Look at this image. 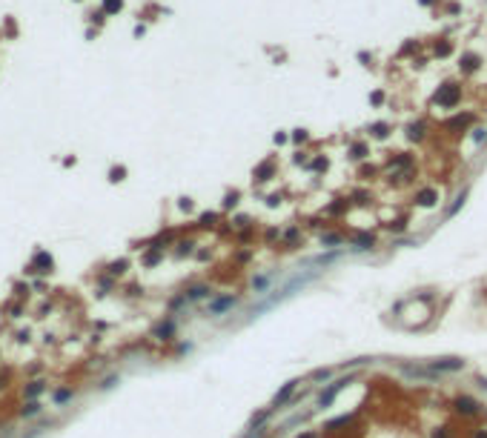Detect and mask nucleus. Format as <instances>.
Here are the masks:
<instances>
[{"label": "nucleus", "mask_w": 487, "mask_h": 438, "mask_svg": "<svg viewBox=\"0 0 487 438\" xmlns=\"http://www.w3.org/2000/svg\"><path fill=\"white\" fill-rule=\"evenodd\" d=\"M376 175V166H361V178H370Z\"/></svg>", "instance_id": "864d4df0"}, {"label": "nucleus", "mask_w": 487, "mask_h": 438, "mask_svg": "<svg viewBox=\"0 0 487 438\" xmlns=\"http://www.w3.org/2000/svg\"><path fill=\"white\" fill-rule=\"evenodd\" d=\"M424 364L430 367V370H433V373H461V370H465V361H461V358H433V361H424Z\"/></svg>", "instance_id": "423d86ee"}, {"label": "nucleus", "mask_w": 487, "mask_h": 438, "mask_svg": "<svg viewBox=\"0 0 487 438\" xmlns=\"http://www.w3.org/2000/svg\"><path fill=\"white\" fill-rule=\"evenodd\" d=\"M183 295H187L189 304H195V301H210V298H215V295H212V286H210V284H195V286H189V289L183 292Z\"/></svg>", "instance_id": "1a4fd4ad"}, {"label": "nucleus", "mask_w": 487, "mask_h": 438, "mask_svg": "<svg viewBox=\"0 0 487 438\" xmlns=\"http://www.w3.org/2000/svg\"><path fill=\"white\" fill-rule=\"evenodd\" d=\"M350 158H353V161H361V158H367V155H370V146L367 143H361V140H356V143L350 146Z\"/></svg>", "instance_id": "393cba45"}, {"label": "nucleus", "mask_w": 487, "mask_h": 438, "mask_svg": "<svg viewBox=\"0 0 487 438\" xmlns=\"http://www.w3.org/2000/svg\"><path fill=\"white\" fill-rule=\"evenodd\" d=\"M419 3H422V6H430V3H433V0H419Z\"/></svg>", "instance_id": "052dcab7"}, {"label": "nucleus", "mask_w": 487, "mask_h": 438, "mask_svg": "<svg viewBox=\"0 0 487 438\" xmlns=\"http://www.w3.org/2000/svg\"><path fill=\"white\" fill-rule=\"evenodd\" d=\"M269 284H272V275H252L249 278V289H252L255 295H267Z\"/></svg>", "instance_id": "f8f14e48"}, {"label": "nucleus", "mask_w": 487, "mask_h": 438, "mask_svg": "<svg viewBox=\"0 0 487 438\" xmlns=\"http://www.w3.org/2000/svg\"><path fill=\"white\" fill-rule=\"evenodd\" d=\"M415 206H422V209H430V206H436L438 204V192L433 189V186H424V189H419L415 192Z\"/></svg>", "instance_id": "6e6552de"}, {"label": "nucleus", "mask_w": 487, "mask_h": 438, "mask_svg": "<svg viewBox=\"0 0 487 438\" xmlns=\"http://www.w3.org/2000/svg\"><path fill=\"white\" fill-rule=\"evenodd\" d=\"M252 261V252L249 249H241V252H235V263H249Z\"/></svg>", "instance_id": "ea45409f"}, {"label": "nucleus", "mask_w": 487, "mask_h": 438, "mask_svg": "<svg viewBox=\"0 0 487 438\" xmlns=\"http://www.w3.org/2000/svg\"><path fill=\"white\" fill-rule=\"evenodd\" d=\"M281 235H284V232H278L275 227H269L267 232H264V241H267V244H275V241H281Z\"/></svg>", "instance_id": "4c0bfd02"}, {"label": "nucleus", "mask_w": 487, "mask_h": 438, "mask_svg": "<svg viewBox=\"0 0 487 438\" xmlns=\"http://www.w3.org/2000/svg\"><path fill=\"white\" fill-rule=\"evenodd\" d=\"M476 384H479V387L487 393V378H484V375H476Z\"/></svg>", "instance_id": "4d7b16f0"}, {"label": "nucleus", "mask_w": 487, "mask_h": 438, "mask_svg": "<svg viewBox=\"0 0 487 438\" xmlns=\"http://www.w3.org/2000/svg\"><path fill=\"white\" fill-rule=\"evenodd\" d=\"M301 384H304V381H301V378H292V381H287V384H284V387H281V390H278V393H275V398H272V404H269V407L275 409V412H278V409H287V404L292 401V395L298 393V387H301Z\"/></svg>", "instance_id": "20e7f679"}, {"label": "nucleus", "mask_w": 487, "mask_h": 438, "mask_svg": "<svg viewBox=\"0 0 487 438\" xmlns=\"http://www.w3.org/2000/svg\"><path fill=\"white\" fill-rule=\"evenodd\" d=\"M124 175H126V169H124V166H115V169L109 172V181H124Z\"/></svg>", "instance_id": "79ce46f5"}, {"label": "nucleus", "mask_w": 487, "mask_h": 438, "mask_svg": "<svg viewBox=\"0 0 487 438\" xmlns=\"http://www.w3.org/2000/svg\"><path fill=\"white\" fill-rule=\"evenodd\" d=\"M467 195H470V192H467V189H461V192H458V195H456V198H453V204H450V206H447V209H444V218H453V215H456V212H458V209H461V206H465V201H467Z\"/></svg>", "instance_id": "4be33fe9"}, {"label": "nucleus", "mask_w": 487, "mask_h": 438, "mask_svg": "<svg viewBox=\"0 0 487 438\" xmlns=\"http://www.w3.org/2000/svg\"><path fill=\"white\" fill-rule=\"evenodd\" d=\"M272 175H275V161H264V163H258V166H255L252 181H255V183H267Z\"/></svg>", "instance_id": "9b49d317"}, {"label": "nucleus", "mask_w": 487, "mask_h": 438, "mask_svg": "<svg viewBox=\"0 0 487 438\" xmlns=\"http://www.w3.org/2000/svg\"><path fill=\"white\" fill-rule=\"evenodd\" d=\"M384 229H387V232H404V229H407V218L390 221V224H384Z\"/></svg>", "instance_id": "c756f323"}, {"label": "nucleus", "mask_w": 487, "mask_h": 438, "mask_svg": "<svg viewBox=\"0 0 487 438\" xmlns=\"http://www.w3.org/2000/svg\"><path fill=\"white\" fill-rule=\"evenodd\" d=\"M218 212H201V218H198V227L201 229H212L215 224H218Z\"/></svg>", "instance_id": "a878e982"}, {"label": "nucleus", "mask_w": 487, "mask_h": 438, "mask_svg": "<svg viewBox=\"0 0 487 438\" xmlns=\"http://www.w3.org/2000/svg\"><path fill=\"white\" fill-rule=\"evenodd\" d=\"M370 132H373V138H387V135H390V126H387L384 120H378V124L370 126Z\"/></svg>", "instance_id": "7c9ffc66"}, {"label": "nucleus", "mask_w": 487, "mask_h": 438, "mask_svg": "<svg viewBox=\"0 0 487 438\" xmlns=\"http://www.w3.org/2000/svg\"><path fill=\"white\" fill-rule=\"evenodd\" d=\"M436 106H442V109H453L458 101H461V86H456V83H444V86H438L436 92Z\"/></svg>", "instance_id": "7ed1b4c3"}, {"label": "nucleus", "mask_w": 487, "mask_h": 438, "mask_svg": "<svg viewBox=\"0 0 487 438\" xmlns=\"http://www.w3.org/2000/svg\"><path fill=\"white\" fill-rule=\"evenodd\" d=\"M473 120H476V117H473V112H465V115H453V117H450V120H447L444 126H447V129H453V132H456V129H461V132H465L467 126L473 124Z\"/></svg>", "instance_id": "4468645a"}, {"label": "nucleus", "mask_w": 487, "mask_h": 438, "mask_svg": "<svg viewBox=\"0 0 487 438\" xmlns=\"http://www.w3.org/2000/svg\"><path fill=\"white\" fill-rule=\"evenodd\" d=\"M187 304H189V301H187V295H183V292H181V295H175V298L169 301V309H172V312H175V309L187 307Z\"/></svg>", "instance_id": "c9c22d12"}, {"label": "nucleus", "mask_w": 487, "mask_h": 438, "mask_svg": "<svg viewBox=\"0 0 487 438\" xmlns=\"http://www.w3.org/2000/svg\"><path fill=\"white\" fill-rule=\"evenodd\" d=\"M370 103H373V106L384 103V92H373V95H370Z\"/></svg>", "instance_id": "09e8293b"}, {"label": "nucleus", "mask_w": 487, "mask_h": 438, "mask_svg": "<svg viewBox=\"0 0 487 438\" xmlns=\"http://www.w3.org/2000/svg\"><path fill=\"white\" fill-rule=\"evenodd\" d=\"M358 375L356 373H347V375H341V378H335V381H330L327 387L318 393V398H315V409H330L335 404V398H338V393H341L344 387H350L353 381H356Z\"/></svg>", "instance_id": "f257e3e1"}, {"label": "nucleus", "mask_w": 487, "mask_h": 438, "mask_svg": "<svg viewBox=\"0 0 487 438\" xmlns=\"http://www.w3.org/2000/svg\"><path fill=\"white\" fill-rule=\"evenodd\" d=\"M238 201H241V192H226L224 195V201H221V206H224V209H235V206H238Z\"/></svg>", "instance_id": "c85d7f7f"}, {"label": "nucleus", "mask_w": 487, "mask_h": 438, "mask_svg": "<svg viewBox=\"0 0 487 438\" xmlns=\"http://www.w3.org/2000/svg\"><path fill=\"white\" fill-rule=\"evenodd\" d=\"M272 412H275V409H272V407H267V409H258V412H255V416L249 418V430H264V424H267L269 418H272Z\"/></svg>", "instance_id": "f3484780"}, {"label": "nucleus", "mask_w": 487, "mask_h": 438, "mask_svg": "<svg viewBox=\"0 0 487 438\" xmlns=\"http://www.w3.org/2000/svg\"><path fill=\"white\" fill-rule=\"evenodd\" d=\"M281 241H284V249H295L301 244V227H287L281 235Z\"/></svg>", "instance_id": "ddd939ff"}, {"label": "nucleus", "mask_w": 487, "mask_h": 438, "mask_svg": "<svg viewBox=\"0 0 487 438\" xmlns=\"http://www.w3.org/2000/svg\"><path fill=\"white\" fill-rule=\"evenodd\" d=\"M364 364H370V358H353V361H344L341 370H356V367H364Z\"/></svg>", "instance_id": "f704fd0d"}, {"label": "nucleus", "mask_w": 487, "mask_h": 438, "mask_svg": "<svg viewBox=\"0 0 487 438\" xmlns=\"http://www.w3.org/2000/svg\"><path fill=\"white\" fill-rule=\"evenodd\" d=\"M387 166H390V169H410V166H413V155L399 152L396 158H390V161H387Z\"/></svg>", "instance_id": "aec40b11"}, {"label": "nucleus", "mask_w": 487, "mask_h": 438, "mask_svg": "<svg viewBox=\"0 0 487 438\" xmlns=\"http://www.w3.org/2000/svg\"><path fill=\"white\" fill-rule=\"evenodd\" d=\"M238 304H241V295H235V292H221V295L210 298V304H206V315H210V318H221V315L233 312Z\"/></svg>", "instance_id": "f03ea898"}, {"label": "nucleus", "mask_w": 487, "mask_h": 438, "mask_svg": "<svg viewBox=\"0 0 487 438\" xmlns=\"http://www.w3.org/2000/svg\"><path fill=\"white\" fill-rule=\"evenodd\" d=\"M473 140H476V143H484V140H487V129H481V126H479V129H473Z\"/></svg>", "instance_id": "37998d69"}, {"label": "nucleus", "mask_w": 487, "mask_h": 438, "mask_svg": "<svg viewBox=\"0 0 487 438\" xmlns=\"http://www.w3.org/2000/svg\"><path fill=\"white\" fill-rule=\"evenodd\" d=\"M295 438H321V435H318V432H315V430H301V432H298V435H295Z\"/></svg>", "instance_id": "3c124183"}, {"label": "nucleus", "mask_w": 487, "mask_h": 438, "mask_svg": "<svg viewBox=\"0 0 487 438\" xmlns=\"http://www.w3.org/2000/svg\"><path fill=\"white\" fill-rule=\"evenodd\" d=\"M341 244H344V235L341 232H330V229L321 232V247H324V249H338Z\"/></svg>", "instance_id": "2eb2a0df"}, {"label": "nucleus", "mask_w": 487, "mask_h": 438, "mask_svg": "<svg viewBox=\"0 0 487 438\" xmlns=\"http://www.w3.org/2000/svg\"><path fill=\"white\" fill-rule=\"evenodd\" d=\"M175 247H178V249H175V255H178V258H187V255H192V252H198V249H195L198 244L192 241V238H187V241H178Z\"/></svg>", "instance_id": "b1692460"}, {"label": "nucleus", "mask_w": 487, "mask_h": 438, "mask_svg": "<svg viewBox=\"0 0 487 438\" xmlns=\"http://www.w3.org/2000/svg\"><path fill=\"white\" fill-rule=\"evenodd\" d=\"M458 69L465 75H470V72H476L479 69V55H473V52H467V55H461V63H458Z\"/></svg>", "instance_id": "412c9836"}, {"label": "nucleus", "mask_w": 487, "mask_h": 438, "mask_svg": "<svg viewBox=\"0 0 487 438\" xmlns=\"http://www.w3.org/2000/svg\"><path fill=\"white\" fill-rule=\"evenodd\" d=\"M249 227V215H235L233 218V229H247Z\"/></svg>", "instance_id": "58836bf2"}, {"label": "nucleus", "mask_w": 487, "mask_h": 438, "mask_svg": "<svg viewBox=\"0 0 487 438\" xmlns=\"http://www.w3.org/2000/svg\"><path fill=\"white\" fill-rule=\"evenodd\" d=\"M350 421H353V416H341V418H335V421H330L327 427H324V430H330V432H333V430H338V427H347Z\"/></svg>", "instance_id": "473e14b6"}, {"label": "nucleus", "mask_w": 487, "mask_h": 438, "mask_svg": "<svg viewBox=\"0 0 487 438\" xmlns=\"http://www.w3.org/2000/svg\"><path fill=\"white\" fill-rule=\"evenodd\" d=\"M330 378H333V370H330V367H315L313 373H310V381H315V384H324V387H327Z\"/></svg>", "instance_id": "5701e85b"}, {"label": "nucleus", "mask_w": 487, "mask_h": 438, "mask_svg": "<svg viewBox=\"0 0 487 438\" xmlns=\"http://www.w3.org/2000/svg\"><path fill=\"white\" fill-rule=\"evenodd\" d=\"M399 370H401V375H407V378H419V381H442V375H438V373H433V370H430L427 364H424V367L401 364Z\"/></svg>", "instance_id": "0eeeda50"}, {"label": "nucleus", "mask_w": 487, "mask_h": 438, "mask_svg": "<svg viewBox=\"0 0 487 438\" xmlns=\"http://www.w3.org/2000/svg\"><path fill=\"white\" fill-rule=\"evenodd\" d=\"M275 143H278V146L287 143V135H284V132H275Z\"/></svg>", "instance_id": "13d9d810"}, {"label": "nucleus", "mask_w": 487, "mask_h": 438, "mask_svg": "<svg viewBox=\"0 0 487 438\" xmlns=\"http://www.w3.org/2000/svg\"><path fill=\"white\" fill-rule=\"evenodd\" d=\"M350 198H353V201H356L358 206H367V204H370V192H364V189H356Z\"/></svg>", "instance_id": "2f4dec72"}, {"label": "nucleus", "mask_w": 487, "mask_h": 438, "mask_svg": "<svg viewBox=\"0 0 487 438\" xmlns=\"http://www.w3.org/2000/svg\"><path fill=\"white\" fill-rule=\"evenodd\" d=\"M350 212V201L347 198H335L333 204L327 206V215H333V218H341V215H347Z\"/></svg>", "instance_id": "6ab92c4d"}, {"label": "nucleus", "mask_w": 487, "mask_h": 438, "mask_svg": "<svg viewBox=\"0 0 487 438\" xmlns=\"http://www.w3.org/2000/svg\"><path fill=\"white\" fill-rule=\"evenodd\" d=\"M109 270H112V272H115V275H121V272H124V270H126V261H118V263H112Z\"/></svg>", "instance_id": "8fccbe9b"}, {"label": "nucleus", "mask_w": 487, "mask_h": 438, "mask_svg": "<svg viewBox=\"0 0 487 438\" xmlns=\"http://www.w3.org/2000/svg\"><path fill=\"white\" fill-rule=\"evenodd\" d=\"M195 258H198V261H210V252H206V249H198Z\"/></svg>", "instance_id": "6e6d98bb"}, {"label": "nucleus", "mask_w": 487, "mask_h": 438, "mask_svg": "<svg viewBox=\"0 0 487 438\" xmlns=\"http://www.w3.org/2000/svg\"><path fill=\"white\" fill-rule=\"evenodd\" d=\"M433 438H450V430H447V427H436V430H433Z\"/></svg>", "instance_id": "a18cd8bd"}, {"label": "nucleus", "mask_w": 487, "mask_h": 438, "mask_svg": "<svg viewBox=\"0 0 487 438\" xmlns=\"http://www.w3.org/2000/svg\"><path fill=\"white\" fill-rule=\"evenodd\" d=\"M307 169H313V172H324V169H327V158H324V155H318V158H313V161H310V166Z\"/></svg>", "instance_id": "72a5a7b5"}, {"label": "nucleus", "mask_w": 487, "mask_h": 438, "mask_svg": "<svg viewBox=\"0 0 487 438\" xmlns=\"http://www.w3.org/2000/svg\"><path fill=\"white\" fill-rule=\"evenodd\" d=\"M178 206H181L183 212H189V209H192V201H189V198H181V201H178Z\"/></svg>", "instance_id": "603ef678"}, {"label": "nucleus", "mask_w": 487, "mask_h": 438, "mask_svg": "<svg viewBox=\"0 0 487 438\" xmlns=\"http://www.w3.org/2000/svg\"><path fill=\"white\" fill-rule=\"evenodd\" d=\"M238 241H241V244H249V241H252V229H241Z\"/></svg>", "instance_id": "49530a36"}, {"label": "nucleus", "mask_w": 487, "mask_h": 438, "mask_svg": "<svg viewBox=\"0 0 487 438\" xmlns=\"http://www.w3.org/2000/svg\"><path fill=\"white\" fill-rule=\"evenodd\" d=\"M160 261H164V249H158V247H152V249L144 255V263H146V266H155V263H160Z\"/></svg>", "instance_id": "cd10ccee"}, {"label": "nucleus", "mask_w": 487, "mask_h": 438, "mask_svg": "<svg viewBox=\"0 0 487 438\" xmlns=\"http://www.w3.org/2000/svg\"><path fill=\"white\" fill-rule=\"evenodd\" d=\"M290 138H292V140H295V143H304V140H307V138H310V135H307V132H304V129H295V132H292V135H290Z\"/></svg>", "instance_id": "c03bdc74"}, {"label": "nucleus", "mask_w": 487, "mask_h": 438, "mask_svg": "<svg viewBox=\"0 0 487 438\" xmlns=\"http://www.w3.org/2000/svg\"><path fill=\"white\" fill-rule=\"evenodd\" d=\"M424 132H427V126H424L422 120H419V124H410L407 126V138L419 143V140H424Z\"/></svg>", "instance_id": "bb28decb"}, {"label": "nucleus", "mask_w": 487, "mask_h": 438, "mask_svg": "<svg viewBox=\"0 0 487 438\" xmlns=\"http://www.w3.org/2000/svg\"><path fill=\"white\" fill-rule=\"evenodd\" d=\"M292 161L298 163V166H310V161H307V155H304V152H295V158H292Z\"/></svg>", "instance_id": "de8ad7c7"}, {"label": "nucleus", "mask_w": 487, "mask_h": 438, "mask_svg": "<svg viewBox=\"0 0 487 438\" xmlns=\"http://www.w3.org/2000/svg\"><path fill=\"white\" fill-rule=\"evenodd\" d=\"M278 204H281V195H269L267 198V206H278Z\"/></svg>", "instance_id": "5fc2aeb1"}, {"label": "nucleus", "mask_w": 487, "mask_h": 438, "mask_svg": "<svg viewBox=\"0 0 487 438\" xmlns=\"http://www.w3.org/2000/svg\"><path fill=\"white\" fill-rule=\"evenodd\" d=\"M121 0H103V12H109V15H115V12H121Z\"/></svg>", "instance_id": "e433bc0d"}, {"label": "nucleus", "mask_w": 487, "mask_h": 438, "mask_svg": "<svg viewBox=\"0 0 487 438\" xmlns=\"http://www.w3.org/2000/svg\"><path fill=\"white\" fill-rule=\"evenodd\" d=\"M473 438H487V427H481V430L473 432Z\"/></svg>", "instance_id": "bf43d9fd"}, {"label": "nucleus", "mask_w": 487, "mask_h": 438, "mask_svg": "<svg viewBox=\"0 0 487 438\" xmlns=\"http://www.w3.org/2000/svg\"><path fill=\"white\" fill-rule=\"evenodd\" d=\"M376 247V235L373 232H356L353 235V252H367Z\"/></svg>", "instance_id": "9d476101"}, {"label": "nucleus", "mask_w": 487, "mask_h": 438, "mask_svg": "<svg viewBox=\"0 0 487 438\" xmlns=\"http://www.w3.org/2000/svg\"><path fill=\"white\" fill-rule=\"evenodd\" d=\"M175 321H160L158 327H155V338H158V341H172L175 338Z\"/></svg>", "instance_id": "a211bd4d"}, {"label": "nucleus", "mask_w": 487, "mask_h": 438, "mask_svg": "<svg viewBox=\"0 0 487 438\" xmlns=\"http://www.w3.org/2000/svg\"><path fill=\"white\" fill-rule=\"evenodd\" d=\"M453 409H456V416H461V418H473V416H479L484 407H481L476 398H470V395H456V398H453Z\"/></svg>", "instance_id": "39448f33"}, {"label": "nucleus", "mask_w": 487, "mask_h": 438, "mask_svg": "<svg viewBox=\"0 0 487 438\" xmlns=\"http://www.w3.org/2000/svg\"><path fill=\"white\" fill-rule=\"evenodd\" d=\"M338 258H341V252H338V249H330V252H321V255L310 258L307 263H313V266H330V263H335Z\"/></svg>", "instance_id": "dca6fc26"}, {"label": "nucleus", "mask_w": 487, "mask_h": 438, "mask_svg": "<svg viewBox=\"0 0 487 438\" xmlns=\"http://www.w3.org/2000/svg\"><path fill=\"white\" fill-rule=\"evenodd\" d=\"M450 52H453V46L447 43V40H444V43H436V55H438V58H447Z\"/></svg>", "instance_id": "a19ab883"}]
</instances>
